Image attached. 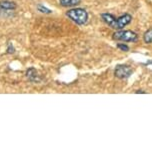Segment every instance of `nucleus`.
<instances>
[{
    "label": "nucleus",
    "mask_w": 152,
    "mask_h": 153,
    "mask_svg": "<svg viewBox=\"0 0 152 153\" xmlns=\"http://www.w3.org/2000/svg\"><path fill=\"white\" fill-rule=\"evenodd\" d=\"M37 9H38V11H40V12L45 13V14H50L51 12H52V11H51L50 9H48V8L43 6L42 4H38V5H37Z\"/></svg>",
    "instance_id": "10"
},
{
    "label": "nucleus",
    "mask_w": 152,
    "mask_h": 153,
    "mask_svg": "<svg viewBox=\"0 0 152 153\" xmlns=\"http://www.w3.org/2000/svg\"><path fill=\"white\" fill-rule=\"evenodd\" d=\"M136 93H144V91H141V90H138V91H136Z\"/></svg>",
    "instance_id": "13"
},
{
    "label": "nucleus",
    "mask_w": 152,
    "mask_h": 153,
    "mask_svg": "<svg viewBox=\"0 0 152 153\" xmlns=\"http://www.w3.org/2000/svg\"><path fill=\"white\" fill-rule=\"evenodd\" d=\"M131 73H132V69L127 65H117L115 68V71H114L115 76L118 77L120 79L128 78L131 75Z\"/></svg>",
    "instance_id": "3"
},
{
    "label": "nucleus",
    "mask_w": 152,
    "mask_h": 153,
    "mask_svg": "<svg viewBox=\"0 0 152 153\" xmlns=\"http://www.w3.org/2000/svg\"><path fill=\"white\" fill-rule=\"evenodd\" d=\"M143 39L146 43H151L152 42V28L148 29L143 35Z\"/></svg>",
    "instance_id": "9"
},
{
    "label": "nucleus",
    "mask_w": 152,
    "mask_h": 153,
    "mask_svg": "<svg viewBox=\"0 0 152 153\" xmlns=\"http://www.w3.org/2000/svg\"><path fill=\"white\" fill-rule=\"evenodd\" d=\"M131 20H132L131 15H129V14H124V15L116 18L115 23H114L112 28L113 29L120 30V29H122V28H124V26H126V25H128L129 23L131 22Z\"/></svg>",
    "instance_id": "4"
},
{
    "label": "nucleus",
    "mask_w": 152,
    "mask_h": 153,
    "mask_svg": "<svg viewBox=\"0 0 152 153\" xmlns=\"http://www.w3.org/2000/svg\"><path fill=\"white\" fill-rule=\"evenodd\" d=\"M26 76L31 82H38L40 80L38 72L36 71L35 68H29V69H28L27 72H26Z\"/></svg>",
    "instance_id": "5"
},
{
    "label": "nucleus",
    "mask_w": 152,
    "mask_h": 153,
    "mask_svg": "<svg viewBox=\"0 0 152 153\" xmlns=\"http://www.w3.org/2000/svg\"><path fill=\"white\" fill-rule=\"evenodd\" d=\"M117 47H118L119 49H121L122 51H128L129 50V47L127 45L125 44H121V43H119L118 45H117Z\"/></svg>",
    "instance_id": "11"
},
{
    "label": "nucleus",
    "mask_w": 152,
    "mask_h": 153,
    "mask_svg": "<svg viewBox=\"0 0 152 153\" xmlns=\"http://www.w3.org/2000/svg\"><path fill=\"white\" fill-rule=\"evenodd\" d=\"M7 52H8V53H13V52H14V48H13V46L11 45V44H9V45H8Z\"/></svg>",
    "instance_id": "12"
},
{
    "label": "nucleus",
    "mask_w": 152,
    "mask_h": 153,
    "mask_svg": "<svg viewBox=\"0 0 152 153\" xmlns=\"http://www.w3.org/2000/svg\"><path fill=\"white\" fill-rule=\"evenodd\" d=\"M60 5L63 7H72L80 3V0H59Z\"/></svg>",
    "instance_id": "8"
},
{
    "label": "nucleus",
    "mask_w": 152,
    "mask_h": 153,
    "mask_svg": "<svg viewBox=\"0 0 152 153\" xmlns=\"http://www.w3.org/2000/svg\"><path fill=\"white\" fill-rule=\"evenodd\" d=\"M66 15L78 25H84L88 20V13L82 8H72L66 12Z\"/></svg>",
    "instance_id": "1"
},
{
    "label": "nucleus",
    "mask_w": 152,
    "mask_h": 153,
    "mask_svg": "<svg viewBox=\"0 0 152 153\" xmlns=\"http://www.w3.org/2000/svg\"><path fill=\"white\" fill-rule=\"evenodd\" d=\"M138 36L135 32L130 30H118L113 34V39L120 40L124 42H134L136 41Z\"/></svg>",
    "instance_id": "2"
},
{
    "label": "nucleus",
    "mask_w": 152,
    "mask_h": 153,
    "mask_svg": "<svg viewBox=\"0 0 152 153\" xmlns=\"http://www.w3.org/2000/svg\"><path fill=\"white\" fill-rule=\"evenodd\" d=\"M17 5L12 1H7V0H4V1H0V8L2 10H14L16 9Z\"/></svg>",
    "instance_id": "7"
},
{
    "label": "nucleus",
    "mask_w": 152,
    "mask_h": 153,
    "mask_svg": "<svg viewBox=\"0 0 152 153\" xmlns=\"http://www.w3.org/2000/svg\"><path fill=\"white\" fill-rule=\"evenodd\" d=\"M101 17H102V20L108 25V26H110L111 28L113 27L114 23H115V20H116V17H114L112 14H109V13H103L101 14Z\"/></svg>",
    "instance_id": "6"
}]
</instances>
